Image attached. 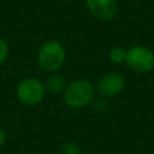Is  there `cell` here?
I'll return each instance as SVG.
<instances>
[{"mask_svg":"<svg viewBox=\"0 0 154 154\" xmlns=\"http://www.w3.org/2000/svg\"><path fill=\"white\" fill-rule=\"evenodd\" d=\"M96 97V85L87 78H77L70 82L64 93L63 99L66 106L73 109H82L90 106Z\"/></svg>","mask_w":154,"mask_h":154,"instance_id":"1","label":"cell"},{"mask_svg":"<svg viewBox=\"0 0 154 154\" xmlns=\"http://www.w3.org/2000/svg\"><path fill=\"white\" fill-rule=\"evenodd\" d=\"M66 60V49L58 40L45 41L37 51L38 66L49 73L59 71Z\"/></svg>","mask_w":154,"mask_h":154,"instance_id":"2","label":"cell"},{"mask_svg":"<svg viewBox=\"0 0 154 154\" xmlns=\"http://www.w3.org/2000/svg\"><path fill=\"white\" fill-rule=\"evenodd\" d=\"M45 83L36 77H26L16 87V96L19 102L25 106H36L41 103L46 96Z\"/></svg>","mask_w":154,"mask_h":154,"instance_id":"3","label":"cell"},{"mask_svg":"<svg viewBox=\"0 0 154 154\" xmlns=\"http://www.w3.org/2000/svg\"><path fill=\"white\" fill-rule=\"evenodd\" d=\"M128 67L138 73H147L154 69V52L143 45H134L126 49Z\"/></svg>","mask_w":154,"mask_h":154,"instance_id":"4","label":"cell"},{"mask_svg":"<svg viewBox=\"0 0 154 154\" xmlns=\"http://www.w3.org/2000/svg\"><path fill=\"white\" fill-rule=\"evenodd\" d=\"M126 87V79L120 72L105 73L96 84V91L105 99L119 95Z\"/></svg>","mask_w":154,"mask_h":154,"instance_id":"5","label":"cell"},{"mask_svg":"<svg viewBox=\"0 0 154 154\" xmlns=\"http://www.w3.org/2000/svg\"><path fill=\"white\" fill-rule=\"evenodd\" d=\"M84 2L89 13L100 22H109L117 16V0H84Z\"/></svg>","mask_w":154,"mask_h":154,"instance_id":"6","label":"cell"},{"mask_svg":"<svg viewBox=\"0 0 154 154\" xmlns=\"http://www.w3.org/2000/svg\"><path fill=\"white\" fill-rule=\"evenodd\" d=\"M45 85H46V89L49 90L51 93L58 94V93H64L67 84H66L65 78L61 75H59L57 72H53L47 77V79L45 82Z\"/></svg>","mask_w":154,"mask_h":154,"instance_id":"7","label":"cell"},{"mask_svg":"<svg viewBox=\"0 0 154 154\" xmlns=\"http://www.w3.org/2000/svg\"><path fill=\"white\" fill-rule=\"evenodd\" d=\"M108 58H109L111 63H113L116 65L124 64L126 60V49L122 46H114L108 52Z\"/></svg>","mask_w":154,"mask_h":154,"instance_id":"8","label":"cell"},{"mask_svg":"<svg viewBox=\"0 0 154 154\" xmlns=\"http://www.w3.org/2000/svg\"><path fill=\"white\" fill-rule=\"evenodd\" d=\"M61 154H81V148L76 142L67 141L61 146Z\"/></svg>","mask_w":154,"mask_h":154,"instance_id":"9","label":"cell"},{"mask_svg":"<svg viewBox=\"0 0 154 154\" xmlns=\"http://www.w3.org/2000/svg\"><path fill=\"white\" fill-rule=\"evenodd\" d=\"M8 54H10L8 43H7V41L5 38L0 37V65H2L7 60Z\"/></svg>","mask_w":154,"mask_h":154,"instance_id":"10","label":"cell"},{"mask_svg":"<svg viewBox=\"0 0 154 154\" xmlns=\"http://www.w3.org/2000/svg\"><path fill=\"white\" fill-rule=\"evenodd\" d=\"M91 105H94V108H95L96 111H105V109L107 108V103H106V101H105V97H102L101 100H96V99H95Z\"/></svg>","mask_w":154,"mask_h":154,"instance_id":"11","label":"cell"},{"mask_svg":"<svg viewBox=\"0 0 154 154\" xmlns=\"http://www.w3.org/2000/svg\"><path fill=\"white\" fill-rule=\"evenodd\" d=\"M6 138H7V135H6V131L2 129V128H0V148L5 144V142H6Z\"/></svg>","mask_w":154,"mask_h":154,"instance_id":"12","label":"cell"},{"mask_svg":"<svg viewBox=\"0 0 154 154\" xmlns=\"http://www.w3.org/2000/svg\"><path fill=\"white\" fill-rule=\"evenodd\" d=\"M89 154H95V153H89Z\"/></svg>","mask_w":154,"mask_h":154,"instance_id":"13","label":"cell"}]
</instances>
